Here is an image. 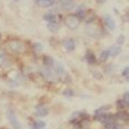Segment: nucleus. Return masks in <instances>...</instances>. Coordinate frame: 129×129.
<instances>
[{"instance_id":"nucleus-1","label":"nucleus","mask_w":129,"mask_h":129,"mask_svg":"<svg viewBox=\"0 0 129 129\" xmlns=\"http://www.w3.org/2000/svg\"><path fill=\"white\" fill-rule=\"evenodd\" d=\"M7 45H8V47H9V49L16 53H22L26 51V45L18 39L9 40Z\"/></svg>"},{"instance_id":"nucleus-2","label":"nucleus","mask_w":129,"mask_h":129,"mask_svg":"<svg viewBox=\"0 0 129 129\" xmlns=\"http://www.w3.org/2000/svg\"><path fill=\"white\" fill-rule=\"evenodd\" d=\"M6 115H7V118L9 120L10 125L13 129H22V126H21V122L18 120L17 116H16V112L13 111V109L11 108H8L7 111H6Z\"/></svg>"},{"instance_id":"nucleus-3","label":"nucleus","mask_w":129,"mask_h":129,"mask_svg":"<svg viewBox=\"0 0 129 129\" xmlns=\"http://www.w3.org/2000/svg\"><path fill=\"white\" fill-rule=\"evenodd\" d=\"M80 20L77 18L76 15H69L64 18V25H66L67 28L71 29V30H76V29L79 27Z\"/></svg>"},{"instance_id":"nucleus-4","label":"nucleus","mask_w":129,"mask_h":129,"mask_svg":"<svg viewBox=\"0 0 129 129\" xmlns=\"http://www.w3.org/2000/svg\"><path fill=\"white\" fill-rule=\"evenodd\" d=\"M61 15H58V13H46L44 16V19L48 22H56V23H59V21L61 20Z\"/></svg>"},{"instance_id":"nucleus-5","label":"nucleus","mask_w":129,"mask_h":129,"mask_svg":"<svg viewBox=\"0 0 129 129\" xmlns=\"http://www.w3.org/2000/svg\"><path fill=\"white\" fill-rule=\"evenodd\" d=\"M105 125V129H122L123 125L121 122L117 121V120H110V121L104 123Z\"/></svg>"},{"instance_id":"nucleus-6","label":"nucleus","mask_w":129,"mask_h":129,"mask_svg":"<svg viewBox=\"0 0 129 129\" xmlns=\"http://www.w3.org/2000/svg\"><path fill=\"white\" fill-rule=\"evenodd\" d=\"M63 47L67 51H74L75 48H76V42L72 38H67L63 40Z\"/></svg>"},{"instance_id":"nucleus-7","label":"nucleus","mask_w":129,"mask_h":129,"mask_svg":"<svg viewBox=\"0 0 129 129\" xmlns=\"http://www.w3.org/2000/svg\"><path fill=\"white\" fill-rule=\"evenodd\" d=\"M105 25H106L107 28L110 29V30H115V29H116V27H117L115 20L112 19L110 15H106V16H105Z\"/></svg>"},{"instance_id":"nucleus-8","label":"nucleus","mask_w":129,"mask_h":129,"mask_svg":"<svg viewBox=\"0 0 129 129\" xmlns=\"http://www.w3.org/2000/svg\"><path fill=\"white\" fill-rule=\"evenodd\" d=\"M37 6L41 7V8H49L52 7L55 5V0H35Z\"/></svg>"},{"instance_id":"nucleus-9","label":"nucleus","mask_w":129,"mask_h":129,"mask_svg":"<svg viewBox=\"0 0 129 129\" xmlns=\"http://www.w3.org/2000/svg\"><path fill=\"white\" fill-rule=\"evenodd\" d=\"M49 114V109L47 108V107H45V106H37V108H36V115L38 117H45V116H47V115Z\"/></svg>"},{"instance_id":"nucleus-10","label":"nucleus","mask_w":129,"mask_h":129,"mask_svg":"<svg viewBox=\"0 0 129 129\" xmlns=\"http://www.w3.org/2000/svg\"><path fill=\"white\" fill-rule=\"evenodd\" d=\"M114 119L115 120H125V121H127L129 119V115L127 114V111H125V110H120L118 114H116L114 116Z\"/></svg>"},{"instance_id":"nucleus-11","label":"nucleus","mask_w":129,"mask_h":129,"mask_svg":"<svg viewBox=\"0 0 129 129\" xmlns=\"http://www.w3.org/2000/svg\"><path fill=\"white\" fill-rule=\"evenodd\" d=\"M53 71L56 72L57 76H60V75H63L64 74V67L62 63L60 62H57L56 64H53Z\"/></svg>"},{"instance_id":"nucleus-12","label":"nucleus","mask_w":129,"mask_h":129,"mask_svg":"<svg viewBox=\"0 0 129 129\" xmlns=\"http://www.w3.org/2000/svg\"><path fill=\"white\" fill-rule=\"evenodd\" d=\"M86 60H87V62L89 64H95L97 62V59H96V56L93 52L91 51H88L86 53Z\"/></svg>"},{"instance_id":"nucleus-13","label":"nucleus","mask_w":129,"mask_h":129,"mask_svg":"<svg viewBox=\"0 0 129 129\" xmlns=\"http://www.w3.org/2000/svg\"><path fill=\"white\" fill-rule=\"evenodd\" d=\"M42 61H44V64L47 68H52L53 64H55V60L50 57V56H45L44 59H42Z\"/></svg>"},{"instance_id":"nucleus-14","label":"nucleus","mask_w":129,"mask_h":129,"mask_svg":"<svg viewBox=\"0 0 129 129\" xmlns=\"http://www.w3.org/2000/svg\"><path fill=\"white\" fill-rule=\"evenodd\" d=\"M109 51H110V56H111V57H117V56H119L120 52H121V48H120L119 46H112Z\"/></svg>"},{"instance_id":"nucleus-15","label":"nucleus","mask_w":129,"mask_h":129,"mask_svg":"<svg viewBox=\"0 0 129 129\" xmlns=\"http://www.w3.org/2000/svg\"><path fill=\"white\" fill-rule=\"evenodd\" d=\"M47 28L49 29L51 32L53 34H57L59 31V29H60V27H59V23H56V22H48L47 23Z\"/></svg>"},{"instance_id":"nucleus-16","label":"nucleus","mask_w":129,"mask_h":129,"mask_svg":"<svg viewBox=\"0 0 129 129\" xmlns=\"http://www.w3.org/2000/svg\"><path fill=\"white\" fill-rule=\"evenodd\" d=\"M116 106H117V108L119 109V110H125V109H128V107H129V103H126L125 100L120 99V100H117Z\"/></svg>"},{"instance_id":"nucleus-17","label":"nucleus","mask_w":129,"mask_h":129,"mask_svg":"<svg viewBox=\"0 0 129 129\" xmlns=\"http://www.w3.org/2000/svg\"><path fill=\"white\" fill-rule=\"evenodd\" d=\"M85 19H86V22L87 23H91V22H93V21L96 20V15L92 11H89V12H87Z\"/></svg>"},{"instance_id":"nucleus-18","label":"nucleus","mask_w":129,"mask_h":129,"mask_svg":"<svg viewBox=\"0 0 129 129\" xmlns=\"http://www.w3.org/2000/svg\"><path fill=\"white\" fill-rule=\"evenodd\" d=\"M42 49H44V46H42V44H40V42H35L32 45V50L36 53H40L42 51Z\"/></svg>"},{"instance_id":"nucleus-19","label":"nucleus","mask_w":129,"mask_h":129,"mask_svg":"<svg viewBox=\"0 0 129 129\" xmlns=\"http://www.w3.org/2000/svg\"><path fill=\"white\" fill-rule=\"evenodd\" d=\"M46 128V122L44 120H37L34 123V129H45Z\"/></svg>"},{"instance_id":"nucleus-20","label":"nucleus","mask_w":129,"mask_h":129,"mask_svg":"<svg viewBox=\"0 0 129 129\" xmlns=\"http://www.w3.org/2000/svg\"><path fill=\"white\" fill-rule=\"evenodd\" d=\"M110 57V51L109 50H104L100 55V61L101 62H106L108 60V58Z\"/></svg>"},{"instance_id":"nucleus-21","label":"nucleus","mask_w":129,"mask_h":129,"mask_svg":"<svg viewBox=\"0 0 129 129\" xmlns=\"http://www.w3.org/2000/svg\"><path fill=\"white\" fill-rule=\"evenodd\" d=\"M86 15H87V10H84V9H79L77 11V13H76L77 18L79 20H84L85 17H86Z\"/></svg>"},{"instance_id":"nucleus-22","label":"nucleus","mask_w":129,"mask_h":129,"mask_svg":"<svg viewBox=\"0 0 129 129\" xmlns=\"http://www.w3.org/2000/svg\"><path fill=\"white\" fill-rule=\"evenodd\" d=\"M109 108V106H106V107H100V108H98V109H96V111H95V117L97 116H100V115H103L105 114V112L108 110Z\"/></svg>"},{"instance_id":"nucleus-23","label":"nucleus","mask_w":129,"mask_h":129,"mask_svg":"<svg viewBox=\"0 0 129 129\" xmlns=\"http://www.w3.org/2000/svg\"><path fill=\"white\" fill-rule=\"evenodd\" d=\"M63 95L67 97V98H69V97H72L74 96V91H72L71 89H67L63 91Z\"/></svg>"},{"instance_id":"nucleus-24","label":"nucleus","mask_w":129,"mask_h":129,"mask_svg":"<svg viewBox=\"0 0 129 129\" xmlns=\"http://www.w3.org/2000/svg\"><path fill=\"white\" fill-rule=\"evenodd\" d=\"M128 74H129V68L128 67H126L125 69H123V71H122V76L126 78V79H128Z\"/></svg>"},{"instance_id":"nucleus-25","label":"nucleus","mask_w":129,"mask_h":129,"mask_svg":"<svg viewBox=\"0 0 129 129\" xmlns=\"http://www.w3.org/2000/svg\"><path fill=\"white\" fill-rule=\"evenodd\" d=\"M122 100H125L126 103H129V92H128V91H126V92L123 93V96H122Z\"/></svg>"},{"instance_id":"nucleus-26","label":"nucleus","mask_w":129,"mask_h":129,"mask_svg":"<svg viewBox=\"0 0 129 129\" xmlns=\"http://www.w3.org/2000/svg\"><path fill=\"white\" fill-rule=\"evenodd\" d=\"M92 74H93V77H95V78H98V79H100V78L103 77V76H101V75H99V74H100V72H99V71H93Z\"/></svg>"},{"instance_id":"nucleus-27","label":"nucleus","mask_w":129,"mask_h":129,"mask_svg":"<svg viewBox=\"0 0 129 129\" xmlns=\"http://www.w3.org/2000/svg\"><path fill=\"white\" fill-rule=\"evenodd\" d=\"M123 41H125V37H123V36H120V37H119V39L117 40V42H118L119 45L123 44Z\"/></svg>"},{"instance_id":"nucleus-28","label":"nucleus","mask_w":129,"mask_h":129,"mask_svg":"<svg viewBox=\"0 0 129 129\" xmlns=\"http://www.w3.org/2000/svg\"><path fill=\"white\" fill-rule=\"evenodd\" d=\"M97 2H98V4H100V5H103V4H105V2L107 1V0H96Z\"/></svg>"},{"instance_id":"nucleus-29","label":"nucleus","mask_w":129,"mask_h":129,"mask_svg":"<svg viewBox=\"0 0 129 129\" xmlns=\"http://www.w3.org/2000/svg\"><path fill=\"white\" fill-rule=\"evenodd\" d=\"M0 40H1V34H0Z\"/></svg>"}]
</instances>
